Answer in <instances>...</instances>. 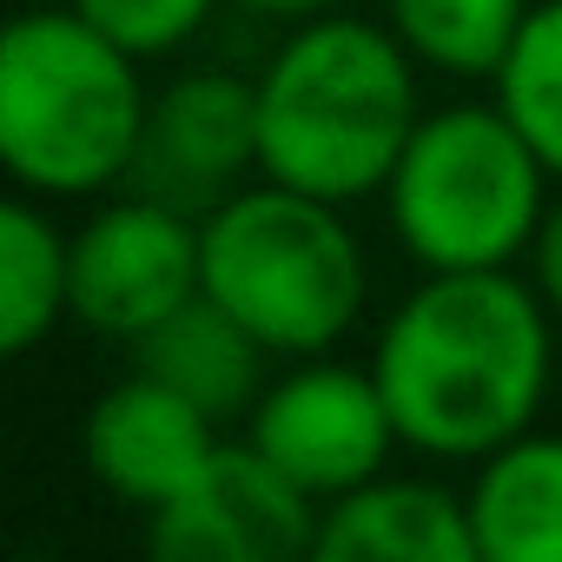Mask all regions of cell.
<instances>
[{
	"label": "cell",
	"mask_w": 562,
	"mask_h": 562,
	"mask_svg": "<svg viewBox=\"0 0 562 562\" xmlns=\"http://www.w3.org/2000/svg\"><path fill=\"white\" fill-rule=\"evenodd\" d=\"M371 378L411 450L490 457L542 411L549 305L509 265L424 271V285L378 331Z\"/></svg>",
	"instance_id": "1"
},
{
	"label": "cell",
	"mask_w": 562,
	"mask_h": 562,
	"mask_svg": "<svg viewBox=\"0 0 562 562\" xmlns=\"http://www.w3.org/2000/svg\"><path fill=\"white\" fill-rule=\"evenodd\" d=\"M417 60L391 27L312 14L258 74V179L351 205L417 133Z\"/></svg>",
	"instance_id": "2"
},
{
	"label": "cell",
	"mask_w": 562,
	"mask_h": 562,
	"mask_svg": "<svg viewBox=\"0 0 562 562\" xmlns=\"http://www.w3.org/2000/svg\"><path fill=\"white\" fill-rule=\"evenodd\" d=\"M153 93L139 54L80 8H27L0 34V166L47 199H87L126 179Z\"/></svg>",
	"instance_id": "3"
},
{
	"label": "cell",
	"mask_w": 562,
	"mask_h": 562,
	"mask_svg": "<svg viewBox=\"0 0 562 562\" xmlns=\"http://www.w3.org/2000/svg\"><path fill=\"white\" fill-rule=\"evenodd\" d=\"M205 292L271 351L318 358L364 312V251L345 225V205L312 199L299 186H238L225 205L199 218Z\"/></svg>",
	"instance_id": "4"
},
{
	"label": "cell",
	"mask_w": 562,
	"mask_h": 562,
	"mask_svg": "<svg viewBox=\"0 0 562 562\" xmlns=\"http://www.w3.org/2000/svg\"><path fill=\"white\" fill-rule=\"evenodd\" d=\"M549 179L555 172L496 100L437 106L404 139L384 179V212L424 271H503L536 245L549 218Z\"/></svg>",
	"instance_id": "5"
},
{
	"label": "cell",
	"mask_w": 562,
	"mask_h": 562,
	"mask_svg": "<svg viewBox=\"0 0 562 562\" xmlns=\"http://www.w3.org/2000/svg\"><path fill=\"white\" fill-rule=\"evenodd\" d=\"M245 437L318 503L384 476L391 443H404L378 378L331 358H305L299 371L265 384L245 417Z\"/></svg>",
	"instance_id": "6"
},
{
	"label": "cell",
	"mask_w": 562,
	"mask_h": 562,
	"mask_svg": "<svg viewBox=\"0 0 562 562\" xmlns=\"http://www.w3.org/2000/svg\"><path fill=\"white\" fill-rule=\"evenodd\" d=\"M205 292L199 218L146 192L113 199L74 232V318L106 338H146L186 299Z\"/></svg>",
	"instance_id": "7"
},
{
	"label": "cell",
	"mask_w": 562,
	"mask_h": 562,
	"mask_svg": "<svg viewBox=\"0 0 562 562\" xmlns=\"http://www.w3.org/2000/svg\"><path fill=\"white\" fill-rule=\"evenodd\" d=\"M318 496H305L265 450L218 443L192 490L146 509V549L166 562H278L318 549Z\"/></svg>",
	"instance_id": "8"
},
{
	"label": "cell",
	"mask_w": 562,
	"mask_h": 562,
	"mask_svg": "<svg viewBox=\"0 0 562 562\" xmlns=\"http://www.w3.org/2000/svg\"><path fill=\"white\" fill-rule=\"evenodd\" d=\"M258 172V80L186 74L153 93L126 186L205 218Z\"/></svg>",
	"instance_id": "9"
},
{
	"label": "cell",
	"mask_w": 562,
	"mask_h": 562,
	"mask_svg": "<svg viewBox=\"0 0 562 562\" xmlns=\"http://www.w3.org/2000/svg\"><path fill=\"white\" fill-rule=\"evenodd\" d=\"M212 430H218V417H205L172 384L133 371L93 397V411L80 424V457H87L93 483H106L113 496H126L139 509H159L179 490H192L199 470L218 457Z\"/></svg>",
	"instance_id": "10"
},
{
	"label": "cell",
	"mask_w": 562,
	"mask_h": 562,
	"mask_svg": "<svg viewBox=\"0 0 562 562\" xmlns=\"http://www.w3.org/2000/svg\"><path fill=\"white\" fill-rule=\"evenodd\" d=\"M325 562H476L470 496L424 476H371L318 509Z\"/></svg>",
	"instance_id": "11"
},
{
	"label": "cell",
	"mask_w": 562,
	"mask_h": 562,
	"mask_svg": "<svg viewBox=\"0 0 562 562\" xmlns=\"http://www.w3.org/2000/svg\"><path fill=\"white\" fill-rule=\"evenodd\" d=\"M265 345L212 299H186L172 318H159L146 338H133V371L172 384L179 397H192L205 417H251L258 391H265Z\"/></svg>",
	"instance_id": "12"
},
{
	"label": "cell",
	"mask_w": 562,
	"mask_h": 562,
	"mask_svg": "<svg viewBox=\"0 0 562 562\" xmlns=\"http://www.w3.org/2000/svg\"><path fill=\"white\" fill-rule=\"evenodd\" d=\"M483 562H562V437L522 430L483 457L470 483Z\"/></svg>",
	"instance_id": "13"
},
{
	"label": "cell",
	"mask_w": 562,
	"mask_h": 562,
	"mask_svg": "<svg viewBox=\"0 0 562 562\" xmlns=\"http://www.w3.org/2000/svg\"><path fill=\"white\" fill-rule=\"evenodd\" d=\"M60 318H74V238L34 199L0 205V351L27 358Z\"/></svg>",
	"instance_id": "14"
},
{
	"label": "cell",
	"mask_w": 562,
	"mask_h": 562,
	"mask_svg": "<svg viewBox=\"0 0 562 562\" xmlns=\"http://www.w3.org/2000/svg\"><path fill=\"white\" fill-rule=\"evenodd\" d=\"M529 8L536 0H384V27L411 47L417 67L450 80H490Z\"/></svg>",
	"instance_id": "15"
},
{
	"label": "cell",
	"mask_w": 562,
	"mask_h": 562,
	"mask_svg": "<svg viewBox=\"0 0 562 562\" xmlns=\"http://www.w3.org/2000/svg\"><path fill=\"white\" fill-rule=\"evenodd\" d=\"M490 87H496V106L509 113V126L562 179V0H536L529 8L503 67L490 74Z\"/></svg>",
	"instance_id": "16"
},
{
	"label": "cell",
	"mask_w": 562,
	"mask_h": 562,
	"mask_svg": "<svg viewBox=\"0 0 562 562\" xmlns=\"http://www.w3.org/2000/svg\"><path fill=\"white\" fill-rule=\"evenodd\" d=\"M67 8H80L106 41H120L126 54L139 60H159L172 47H186L205 14L218 8V0H67Z\"/></svg>",
	"instance_id": "17"
},
{
	"label": "cell",
	"mask_w": 562,
	"mask_h": 562,
	"mask_svg": "<svg viewBox=\"0 0 562 562\" xmlns=\"http://www.w3.org/2000/svg\"><path fill=\"white\" fill-rule=\"evenodd\" d=\"M529 271H536L542 305L562 318V199L549 205V218H542V232H536V245H529Z\"/></svg>",
	"instance_id": "18"
},
{
	"label": "cell",
	"mask_w": 562,
	"mask_h": 562,
	"mask_svg": "<svg viewBox=\"0 0 562 562\" xmlns=\"http://www.w3.org/2000/svg\"><path fill=\"white\" fill-rule=\"evenodd\" d=\"M251 14H285V21H312V14H331L338 0H238Z\"/></svg>",
	"instance_id": "19"
}]
</instances>
